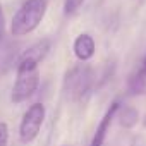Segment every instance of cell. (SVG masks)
<instances>
[{
	"mask_svg": "<svg viewBox=\"0 0 146 146\" xmlns=\"http://www.w3.org/2000/svg\"><path fill=\"white\" fill-rule=\"evenodd\" d=\"M117 110H119V102H113V103L110 105V108L105 112L103 119L100 120V124H98V127H96V132H95V136H93L90 146H103V144H105L107 134H108V131H110V125H112V120H113Z\"/></svg>",
	"mask_w": 146,
	"mask_h": 146,
	"instance_id": "6",
	"label": "cell"
},
{
	"mask_svg": "<svg viewBox=\"0 0 146 146\" xmlns=\"http://www.w3.org/2000/svg\"><path fill=\"white\" fill-rule=\"evenodd\" d=\"M4 31H5V17H4L2 5H0V40H2V36H4Z\"/></svg>",
	"mask_w": 146,
	"mask_h": 146,
	"instance_id": "11",
	"label": "cell"
},
{
	"mask_svg": "<svg viewBox=\"0 0 146 146\" xmlns=\"http://www.w3.org/2000/svg\"><path fill=\"white\" fill-rule=\"evenodd\" d=\"M40 86V65L29 62H17V76L12 86L11 102L23 103L31 98Z\"/></svg>",
	"mask_w": 146,
	"mask_h": 146,
	"instance_id": "2",
	"label": "cell"
},
{
	"mask_svg": "<svg viewBox=\"0 0 146 146\" xmlns=\"http://www.w3.org/2000/svg\"><path fill=\"white\" fill-rule=\"evenodd\" d=\"M90 88H91V69L88 65L81 64L65 74L64 90L72 98H83V95L90 91Z\"/></svg>",
	"mask_w": 146,
	"mask_h": 146,
	"instance_id": "4",
	"label": "cell"
},
{
	"mask_svg": "<svg viewBox=\"0 0 146 146\" xmlns=\"http://www.w3.org/2000/svg\"><path fill=\"white\" fill-rule=\"evenodd\" d=\"M72 50H74V55H76L78 60L88 62L96 53V43H95V40L90 33H81V35L76 36L74 43H72Z\"/></svg>",
	"mask_w": 146,
	"mask_h": 146,
	"instance_id": "5",
	"label": "cell"
},
{
	"mask_svg": "<svg viewBox=\"0 0 146 146\" xmlns=\"http://www.w3.org/2000/svg\"><path fill=\"white\" fill-rule=\"evenodd\" d=\"M86 2V0H64V14L70 16L74 14L78 9H81V5Z\"/></svg>",
	"mask_w": 146,
	"mask_h": 146,
	"instance_id": "9",
	"label": "cell"
},
{
	"mask_svg": "<svg viewBox=\"0 0 146 146\" xmlns=\"http://www.w3.org/2000/svg\"><path fill=\"white\" fill-rule=\"evenodd\" d=\"M129 90H131L132 95H141V93L146 91V78H143L137 70L134 72L132 78L129 79Z\"/></svg>",
	"mask_w": 146,
	"mask_h": 146,
	"instance_id": "8",
	"label": "cell"
},
{
	"mask_svg": "<svg viewBox=\"0 0 146 146\" xmlns=\"http://www.w3.org/2000/svg\"><path fill=\"white\" fill-rule=\"evenodd\" d=\"M9 143V125L5 122H0V146H7Z\"/></svg>",
	"mask_w": 146,
	"mask_h": 146,
	"instance_id": "10",
	"label": "cell"
},
{
	"mask_svg": "<svg viewBox=\"0 0 146 146\" xmlns=\"http://www.w3.org/2000/svg\"><path fill=\"white\" fill-rule=\"evenodd\" d=\"M45 115H46V110H45V105L43 103H33L23 115L21 119V124H19V139L21 143L28 144V143H33L40 131H41V125L45 122Z\"/></svg>",
	"mask_w": 146,
	"mask_h": 146,
	"instance_id": "3",
	"label": "cell"
},
{
	"mask_svg": "<svg viewBox=\"0 0 146 146\" xmlns=\"http://www.w3.org/2000/svg\"><path fill=\"white\" fill-rule=\"evenodd\" d=\"M46 0H26L12 17L11 35L21 38L33 33L41 24L46 14Z\"/></svg>",
	"mask_w": 146,
	"mask_h": 146,
	"instance_id": "1",
	"label": "cell"
},
{
	"mask_svg": "<svg viewBox=\"0 0 146 146\" xmlns=\"http://www.w3.org/2000/svg\"><path fill=\"white\" fill-rule=\"evenodd\" d=\"M137 72H139L143 78H146V57L141 60V64H139V67H137Z\"/></svg>",
	"mask_w": 146,
	"mask_h": 146,
	"instance_id": "12",
	"label": "cell"
},
{
	"mask_svg": "<svg viewBox=\"0 0 146 146\" xmlns=\"http://www.w3.org/2000/svg\"><path fill=\"white\" fill-rule=\"evenodd\" d=\"M50 46H52L50 40H40V41L33 43L26 52H23V55L19 57V62H29V64L40 65L46 58V55L50 52Z\"/></svg>",
	"mask_w": 146,
	"mask_h": 146,
	"instance_id": "7",
	"label": "cell"
}]
</instances>
